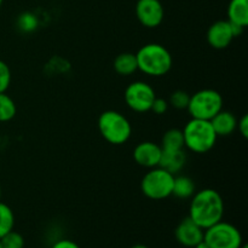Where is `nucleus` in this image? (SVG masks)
<instances>
[{
    "label": "nucleus",
    "mask_w": 248,
    "mask_h": 248,
    "mask_svg": "<svg viewBox=\"0 0 248 248\" xmlns=\"http://www.w3.org/2000/svg\"><path fill=\"white\" fill-rule=\"evenodd\" d=\"M224 215V201L215 189H202L191 196L189 217L206 230L220 222Z\"/></svg>",
    "instance_id": "obj_1"
},
{
    "label": "nucleus",
    "mask_w": 248,
    "mask_h": 248,
    "mask_svg": "<svg viewBox=\"0 0 248 248\" xmlns=\"http://www.w3.org/2000/svg\"><path fill=\"white\" fill-rule=\"evenodd\" d=\"M138 70L149 77H164L172 68L171 52L160 44H147L136 53Z\"/></svg>",
    "instance_id": "obj_2"
},
{
    "label": "nucleus",
    "mask_w": 248,
    "mask_h": 248,
    "mask_svg": "<svg viewBox=\"0 0 248 248\" xmlns=\"http://www.w3.org/2000/svg\"><path fill=\"white\" fill-rule=\"evenodd\" d=\"M182 132L184 147L196 154H205L210 152L215 147L218 138L210 121L200 119L191 118V120L186 124Z\"/></svg>",
    "instance_id": "obj_3"
},
{
    "label": "nucleus",
    "mask_w": 248,
    "mask_h": 248,
    "mask_svg": "<svg viewBox=\"0 0 248 248\" xmlns=\"http://www.w3.org/2000/svg\"><path fill=\"white\" fill-rule=\"evenodd\" d=\"M98 130L102 137L114 145L125 144L132 135L128 119L115 110H106L99 115Z\"/></svg>",
    "instance_id": "obj_4"
},
{
    "label": "nucleus",
    "mask_w": 248,
    "mask_h": 248,
    "mask_svg": "<svg viewBox=\"0 0 248 248\" xmlns=\"http://www.w3.org/2000/svg\"><path fill=\"white\" fill-rule=\"evenodd\" d=\"M186 109L191 118L210 121L223 109V97L216 90H200L191 94Z\"/></svg>",
    "instance_id": "obj_5"
},
{
    "label": "nucleus",
    "mask_w": 248,
    "mask_h": 248,
    "mask_svg": "<svg viewBox=\"0 0 248 248\" xmlns=\"http://www.w3.org/2000/svg\"><path fill=\"white\" fill-rule=\"evenodd\" d=\"M174 174L170 173L161 167L150 169L140 182V190L152 200H164L172 195Z\"/></svg>",
    "instance_id": "obj_6"
},
{
    "label": "nucleus",
    "mask_w": 248,
    "mask_h": 248,
    "mask_svg": "<svg viewBox=\"0 0 248 248\" xmlns=\"http://www.w3.org/2000/svg\"><path fill=\"white\" fill-rule=\"evenodd\" d=\"M203 241L210 248H240L244 244L240 230L223 220L205 230Z\"/></svg>",
    "instance_id": "obj_7"
},
{
    "label": "nucleus",
    "mask_w": 248,
    "mask_h": 248,
    "mask_svg": "<svg viewBox=\"0 0 248 248\" xmlns=\"http://www.w3.org/2000/svg\"><path fill=\"white\" fill-rule=\"evenodd\" d=\"M155 94L154 89L148 82L133 81L126 87L125 102L130 109L137 113L149 111L154 102Z\"/></svg>",
    "instance_id": "obj_8"
},
{
    "label": "nucleus",
    "mask_w": 248,
    "mask_h": 248,
    "mask_svg": "<svg viewBox=\"0 0 248 248\" xmlns=\"http://www.w3.org/2000/svg\"><path fill=\"white\" fill-rule=\"evenodd\" d=\"M245 28L230 23L228 19L215 22L207 31L208 44L216 50H224L232 44L234 38L239 36Z\"/></svg>",
    "instance_id": "obj_9"
},
{
    "label": "nucleus",
    "mask_w": 248,
    "mask_h": 248,
    "mask_svg": "<svg viewBox=\"0 0 248 248\" xmlns=\"http://www.w3.org/2000/svg\"><path fill=\"white\" fill-rule=\"evenodd\" d=\"M136 16L142 26L156 28L164 21V6L160 0H138L136 4Z\"/></svg>",
    "instance_id": "obj_10"
},
{
    "label": "nucleus",
    "mask_w": 248,
    "mask_h": 248,
    "mask_svg": "<svg viewBox=\"0 0 248 248\" xmlns=\"http://www.w3.org/2000/svg\"><path fill=\"white\" fill-rule=\"evenodd\" d=\"M203 232L205 230L202 228L199 227L190 217H186L177 225L174 236L177 241L184 247L194 248L203 240Z\"/></svg>",
    "instance_id": "obj_11"
},
{
    "label": "nucleus",
    "mask_w": 248,
    "mask_h": 248,
    "mask_svg": "<svg viewBox=\"0 0 248 248\" xmlns=\"http://www.w3.org/2000/svg\"><path fill=\"white\" fill-rule=\"evenodd\" d=\"M161 154V145L154 142H142L136 145L133 150V159L140 166L145 169H154L159 166Z\"/></svg>",
    "instance_id": "obj_12"
},
{
    "label": "nucleus",
    "mask_w": 248,
    "mask_h": 248,
    "mask_svg": "<svg viewBox=\"0 0 248 248\" xmlns=\"http://www.w3.org/2000/svg\"><path fill=\"white\" fill-rule=\"evenodd\" d=\"M213 130L218 137H227L234 133L237 127V119L232 111L220 110L210 120Z\"/></svg>",
    "instance_id": "obj_13"
},
{
    "label": "nucleus",
    "mask_w": 248,
    "mask_h": 248,
    "mask_svg": "<svg viewBox=\"0 0 248 248\" xmlns=\"http://www.w3.org/2000/svg\"><path fill=\"white\" fill-rule=\"evenodd\" d=\"M186 162V155L183 149L179 150H162L159 167L166 170L172 174H176L183 170Z\"/></svg>",
    "instance_id": "obj_14"
},
{
    "label": "nucleus",
    "mask_w": 248,
    "mask_h": 248,
    "mask_svg": "<svg viewBox=\"0 0 248 248\" xmlns=\"http://www.w3.org/2000/svg\"><path fill=\"white\" fill-rule=\"evenodd\" d=\"M228 21L246 28L248 26V0H230L228 5Z\"/></svg>",
    "instance_id": "obj_15"
},
{
    "label": "nucleus",
    "mask_w": 248,
    "mask_h": 248,
    "mask_svg": "<svg viewBox=\"0 0 248 248\" xmlns=\"http://www.w3.org/2000/svg\"><path fill=\"white\" fill-rule=\"evenodd\" d=\"M114 70L118 73L119 75L123 77H128L132 75L138 70L137 58H136V53L131 52H123L118 55L114 60Z\"/></svg>",
    "instance_id": "obj_16"
},
{
    "label": "nucleus",
    "mask_w": 248,
    "mask_h": 248,
    "mask_svg": "<svg viewBox=\"0 0 248 248\" xmlns=\"http://www.w3.org/2000/svg\"><path fill=\"white\" fill-rule=\"evenodd\" d=\"M195 194V183L186 176L174 177L172 195L178 199H189Z\"/></svg>",
    "instance_id": "obj_17"
},
{
    "label": "nucleus",
    "mask_w": 248,
    "mask_h": 248,
    "mask_svg": "<svg viewBox=\"0 0 248 248\" xmlns=\"http://www.w3.org/2000/svg\"><path fill=\"white\" fill-rule=\"evenodd\" d=\"M184 148L183 132L179 128H170L161 140L162 150H179Z\"/></svg>",
    "instance_id": "obj_18"
},
{
    "label": "nucleus",
    "mask_w": 248,
    "mask_h": 248,
    "mask_svg": "<svg viewBox=\"0 0 248 248\" xmlns=\"http://www.w3.org/2000/svg\"><path fill=\"white\" fill-rule=\"evenodd\" d=\"M17 107L14 99L6 94V92L0 93V123L11 121L16 116Z\"/></svg>",
    "instance_id": "obj_19"
},
{
    "label": "nucleus",
    "mask_w": 248,
    "mask_h": 248,
    "mask_svg": "<svg viewBox=\"0 0 248 248\" xmlns=\"http://www.w3.org/2000/svg\"><path fill=\"white\" fill-rule=\"evenodd\" d=\"M15 215L14 211L6 203L0 202V239L7 232L14 230Z\"/></svg>",
    "instance_id": "obj_20"
},
{
    "label": "nucleus",
    "mask_w": 248,
    "mask_h": 248,
    "mask_svg": "<svg viewBox=\"0 0 248 248\" xmlns=\"http://www.w3.org/2000/svg\"><path fill=\"white\" fill-rule=\"evenodd\" d=\"M0 244L2 248H23L24 239L19 232L11 230L0 239Z\"/></svg>",
    "instance_id": "obj_21"
},
{
    "label": "nucleus",
    "mask_w": 248,
    "mask_h": 248,
    "mask_svg": "<svg viewBox=\"0 0 248 248\" xmlns=\"http://www.w3.org/2000/svg\"><path fill=\"white\" fill-rule=\"evenodd\" d=\"M189 101H190V94L183 90H177L170 96L169 104L176 109H186L188 108Z\"/></svg>",
    "instance_id": "obj_22"
},
{
    "label": "nucleus",
    "mask_w": 248,
    "mask_h": 248,
    "mask_svg": "<svg viewBox=\"0 0 248 248\" xmlns=\"http://www.w3.org/2000/svg\"><path fill=\"white\" fill-rule=\"evenodd\" d=\"M18 28L23 31H33L38 26V21H36L35 16L31 12H24L18 17Z\"/></svg>",
    "instance_id": "obj_23"
},
{
    "label": "nucleus",
    "mask_w": 248,
    "mask_h": 248,
    "mask_svg": "<svg viewBox=\"0 0 248 248\" xmlns=\"http://www.w3.org/2000/svg\"><path fill=\"white\" fill-rule=\"evenodd\" d=\"M11 84V70L9 65L0 60V93L6 92Z\"/></svg>",
    "instance_id": "obj_24"
},
{
    "label": "nucleus",
    "mask_w": 248,
    "mask_h": 248,
    "mask_svg": "<svg viewBox=\"0 0 248 248\" xmlns=\"http://www.w3.org/2000/svg\"><path fill=\"white\" fill-rule=\"evenodd\" d=\"M169 106L170 104L166 99L157 98V97H155L150 110H152L154 114H156V115H164V114L169 110Z\"/></svg>",
    "instance_id": "obj_25"
},
{
    "label": "nucleus",
    "mask_w": 248,
    "mask_h": 248,
    "mask_svg": "<svg viewBox=\"0 0 248 248\" xmlns=\"http://www.w3.org/2000/svg\"><path fill=\"white\" fill-rule=\"evenodd\" d=\"M239 128V132L241 133L242 137L247 138L248 137V115L245 114L239 121H237V127Z\"/></svg>",
    "instance_id": "obj_26"
},
{
    "label": "nucleus",
    "mask_w": 248,
    "mask_h": 248,
    "mask_svg": "<svg viewBox=\"0 0 248 248\" xmlns=\"http://www.w3.org/2000/svg\"><path fill=\"white\" fill-rule=\"evenodd\" d=\"M51 248H80L79 245L75 244L72 240H60Z\"/></svg>",
    "instance_id": "obj_27"
},
{
    "label": "nucleus",
    "mask_w": 248,
    "mask_h": 248,
    "mask_svg": "<svg viewBox=\"0 0 248 248\" xmlns=\"http://www.w3.org/2000/svg\"><path fill=\"white\" fill-rule=\"evenodd\" d=\"M194 248H210V247H208V246H207V244H206V242L203 241V240H202V241L199 242V244L196 245V246L194 247Z\"/></svg>",
    "instance_id": "obj_28"
},
{
    "label": "nucleus",
    "mask_w": 248,
    "mask_h": 248,
    "mask_svg": "<svg viewBox=\"0 0 248 248\" xmlns=\"http://www.w3.org/2000/svg\"><path fill=\"white\" fill-rule=\"evenodd\" d=\"M131 248H149V247L145 246V245H140V244H138V245H135V246H132Z\"/></svg>",
    "instance_id": "obj_29"
},
{
    "label": "nucleus",
    "mask_w": 248,
    "mask_h": 248,
    "mask_svg": "<svg viewBox=\"0 0 248 248\" xmlns=\"http://www.w3.org/2000/svg\"><path fill=\"white\" fill-rule=\"evenodd\" d=\"M240 248H248V246H247V245L242 244V246H241V247H240Z\"/></svg>",
    "instance_id": "obj_30"
},
{
    "label": "nucleus",
    "mask_w": 248,
    "mask_h": 248,
    "mask_svg": "<svg viewBox=\"0 0 248 248\" xmlns=\"http://www.w3.org/2000/svg\"><path fill=\"white\" fill-rule=\"evenodd\" d=\"M0 198H1V186H0Z\"/></svg>",
    "instance_id": "obj_31"
},
{
    "label": "nucleus",
    "mask_w": 248,
    "mask_h": 248,
    "mask_svg": "<svg viewBox=\"0 0 248 248\" xmlns=\"http://www.w3.org/2000/svg\"><path fill=\"white\" fill-rule=\"evenodd\" d=\"M1 4H2V0H0V6H1Z\"/></svg>",
    "instance_id": "obj_32"
},
{
    "label": "nucleus",
    "mask_w": 248,
    "mask_h": 248,
    "mask_svg": "<svg viewBox=\"0 0 248 248\" xmlns=\"http://www.w3.org/2000/svg\"><path fill=\"white\" fill-rule=\"evenodd\" d=\"M0 248H2V247H1V244H0Z\"/></svg>",
    "instance_id": "obj_33"
}]
</instances>
